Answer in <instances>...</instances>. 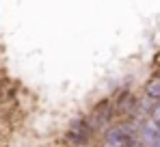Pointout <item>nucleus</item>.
<instances>
[{
	"instance_id": "obj_1",
	"label": "nucleus",
	"mask_w": 160,
	"mask_h": 147,
	"mask_svg": "<svg viewBox=\"0 0 160 147\" xmlns=\"http://www.w3.org/2000/svg\"><path fill=\"white\" fill-rule=\"evenodd\" d=\"M93 125L89 121H82V119H78V121H74L72 125H69V130H67V139H69V143L72 145H89L91 143V136H93Z\"/></svg>"
},
{
	"instance_id": "obj_2",
	"label": "nucleus",
	"mask_w": 160,
	"mask_h": 147,
	"mask_svg": "<svg viewBox=\"0 0 160 147\" xmlns=\"http://www.w3.org/2000/svg\"><path fill=\"white\" fill-rule=\"evenodd\" d=\"M110 117H112V104L110 102H102V104H98L93 108V113L89 115L87 121L93 125V130H100V128H104L110 121Z\"/></svg>"
},
{
	"instance_id": "obj_3",
	"label": "nucleus",
	"mask_w": 160,
	"mask_h": 147,
	"mask_svg": "<svg viewBox=\"0 0 160 147\" xmlns=\"http://www.w3.org/2000/svg\"><path fill=\"white\" fill-rule=\"evenodd\" d=\"M145 95L154 102H160V76H154L147 84H145Z\"/></svg>"
}]
</instances>
